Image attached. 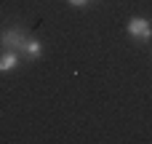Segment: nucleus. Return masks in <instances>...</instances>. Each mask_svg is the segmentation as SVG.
<instances>
[{"label":"nucleus","mask_w":152,"mask_h":144,"mask_svg":"<svg viewBox=\"0 0 152 144\" xmlns=\"http://www.w3.org/2000/svg\"><path fill=\"white\" fill-rule=\"evenodd\" d=\"M27 37H29V35H27L24 27L11 24V27H5V29L0 32V48H5V51H19V53H21Z\"/></svg>","instance_id":"1"},{"label":"nucleus","mask_w":152,"mask_h":144,"mask_svg":"<svg viewBox=\"0 0 152 144\" xmlns=\"http://www.w3.org/2000/svg\"><path fill=\"white\" fill-rule=\"evenodd\" d=\"M128 35L134 37V40H139V43H150L152 40V21L150 19H144V16H134V19H128Z\"/></svg>","instance_id":"2"},{"label":"nucleus","mask_w":152,"mask_h":144,"mask_svg":"<svg viewBox=\"0 0 152 144\" xmlns=\"http://www.w3.org/2000/svg\"><path fill=\"white\" fill-rule=\"evenodd\" d=\"M19 61H21V53H19V51H5V48H0V72L16 69Z\"/></svg>","instance_id":"3"},{"label":"nucleus","mask_w":152,"mask_h":144,"mask_svg":"<svg viewBox=\"0 0 152 144\" xmlns=\"http://www.w3.org/2000/svg\"><path fill=\"white\" fill-rule=\"evenodd\" d=\"M21 56L29 59V61L40 59V56H43V43H40L37 37H27V43H24V48H21Z\"/></svg>","instance_id":"4"},{"label":"nucleus","mask_w":152,"mask_h":144,"mask_svg":"<svg viewBox=\"0 0 152 144\" xmlns=\"http://www.w3.org/2000/svg\"><path fill=\"white\" fill-rule=\"evenodd\" d=\"M67 3H69V5H75V8H83V5H88L91 0H67Z\"/></svg>","instance_id":"5"}]
</instances>
